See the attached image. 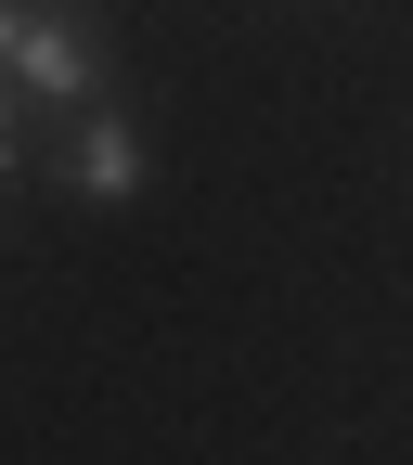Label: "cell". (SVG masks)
<instances>
[{
	"instance_id": "obj_1",
	"label": "cell",
	"mask_w": 413,
	"mask_h": 465,
	"mask_svg": "<svg viewBox=\"0 0 413 465\" xmlns=\"http://www.w3.org/2000/svg\"><path fill=\"white\" fill-rule=\"evenodd\" d=\"M0 78H14L39 116L103 104V39L65 14V0H0Z\"/></svg>"
},
{
	"instance_id": "obj_2",
	"label": "cell",
	"mask_w": 413,
	"mask_h": 465,
	"mask_svg": "<svg viewBox=\"0 0 413 465\" xmlns=\"http://www.w3.org/2000/svg\"><path fill=\"white\" fill-rule=\"evenodd\" d=\"M52 182H65L78 207H130V194H143V130L116 116V91L65 116V143H52Z\"/></svg>"
},
{
	"instance_id": "obj_3",
	"label": "cell",
	"mask_w": 413,
	"mask_h": 465,
	"mask_svg": "<svg viewBox=\"0 0 413 465\" xmlns=\"http://www.w3.org/2000/svg\"><path fill=\"white\" fill-rule=\"evenodd\" d=\"M26 116H39V104H26L14 78H0V182H26Z\"/></svg>"
}]
</instances>
